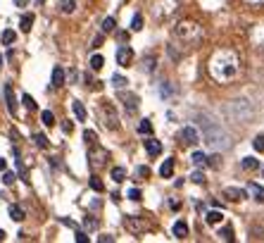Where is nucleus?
I'll use <instances>...</instances> for the list:
<instances>
[{"mask_svg": "<svg viewBox=\"0 0 264 243\" xmlns=\"http://www.w3.org/2000/svg\"><path fill=\"white\" fill-rule=\"evenodd\" d=\"M241 74V57L236 55L233 50L224 48V50H217L212 60H209V77L219 84H229L233 79Z\"/></svg>", "mask_w": 264, "mask_h": 243, "instance_id": "f257e3e1", "label": "nucleus"}, {"mask_svg": "<svg viewBox=\"0 0 264 243\" xmlns=\"http://www.w3.org/2000/svg\"><path fill=\"white\" fill-rule=\"evenodd\" d=\"M174 45H181V48H195V45L202 41V26H200L195 19H178L174 26Z\"/></svg>", "mask_w": 264, "mask_h": 243, "instance_id": "f03ea898", "label": "nucleus"}, {"mask_svg": "<svg viewBox=\"0 0 264 243\" xmlns=\"http://www.w3.org/2000/svg\"><path fill=\"white\" fill-rule=\"evenodd\" d=\"M200 126H202V138H205V143L209 148H214V150H221V148H229L231 141H229V133L221 129V124L217 122H212L205 115V117H200Z\"/></svg>", "mask_w": 264, "mask_h": 243, "instance_id": "7ed1b4c3", "label": "nucleus"}, {"mask_svg": "<svg viewBox=\"0 0 264 243\" xmlns=\"http://www.w3.org/2000/svg\"><path fill=\"white\" fill-rule=\"evenodd\" d=\"M183 7V0H155L153 2V17L157 22H169Z\"/></svg>", "mask_w": 264, "mask_h": 243, "instance_id": "20e7f679", "label": "nucleus"}, {"mask_svg": "<svg viewBox=\"0 0 264 243\" xmlns=\"http://www.w3.org/2000/svg\"><path fill=\"white\" fill-rule=\"evenodd\" d=\"M98 115H100V122L107 126V129H112V131H117L119 129V115H117V110H114V105L112 103H100L98 105Z\"/></svg>", "mask_w": 264, "mask_h": 243, "instance_id": "39448f33", "label": "nucleus"}, {"mask_svg": "<svg viewBox=\"0 0 264 243\" xmlns=\"http://www.w3.org/2000/svg\"><path fill=\"white\" fill-rule=\"evenodd\" d=\"M105 160H110V153L105 150V148H100V145H90V150H88V165L93 172H98L105 167Z\"/></svg>", "mask_w": 264, "mask_h": 243, "instance_id": "423d86ee", "label": "nucleus"}, {"mask_svg": "<svg viewBox=\"0 0 264 243\" xmlns=\"http://www.w3.org/2000/svg\"><path fill=\"white\" fill-rule=\"evenodd\" d=\"M124 227H126V232H131L133 236H141L150 229V224L145 217H136V215H126V220H124Z\"/></svg>", "mask_w": 264, "mask_h": 243, "instance_id": "0eeeda50", "label": "nucleus"}, {"mask_svg": "<svg viewBox=\"0 0 264 243\" xmlns=\"http://www.w3.org/2000/svg\"><path fill=\"white\" fill-rule=\"evenodd\" d=\"M119 100H121V105H124V110H126V115H136V112H138V103H141V98H138L136 93L119 89Z\"/></svg>", "mask_w": 264, "mask_h": 243, "instance_id": "6e6552de", "label": "nucleus"}, {"mask_svg": "<svg viewBox=\"0 0 264 243\" xmlns=\"http://www.w3.org/2000/svg\"><path fill=\"white\" fill-rule=\"evenodd\" d=\"M178 138H181L183 145H198L200 143V133H198V129H193V126H183L181 133H178Z\"/></svg>", "mask_w": 264, "mask_h": 243, "instance_id": "1a4fd4ad", "label": "nucleus"}, {"mask_svg": "<svg viewBox=\"0 0 264 243\" xmlns=\"http://www.w3.org/2000/svg\"><path fill=\"white\" fill-rule=\"evenodd\" d=\"M221 196L226 200H231V203H238V200H245L248 191H245V188H236V186H226L221 191Z\"/></svg>", "mask_w": 264, "mask_h": 243, "instance_id": "9d476101", "label": "nucleus"}, {"mask_svg": "<svg viewBox=\"0 0 264 243\" xmlns=\"http://www.w3.org/2000/svg\"><path fill=\"white\" fill-rule=\"evenodd\" d=\"M133 62V50L131 48H126V45H121L119 50H117V65L119 67H129Z\"/></svg>", "mask_w": 264, "mask_h": 243, "instance_id": "9b49d317", "label": "nucleus"}, {"mask_svg": "<svg viewBox=\"0 0 264 243\" xmlns=\"http://www.w3.org/2000/svg\"><path fill=\"white\" fill-rule=\"evenodd\" d=\"M143 145H145V150H148V155H153V157H157V155L162 153V143L157 138H153V136H148L143 141Z\"/></svg>", "mask_w": 264, "mask_h": 243, "instance_id": "f8f14e48", "label": "nucleus"}, {"mask_svg": "<svg viewBox=\"0 0 264 243\" xmlns=\"http://www.w3.org/2000/svg\"><path fill=\"white\" fill-rule=\"evenodd\" d=\"M5 103H7L10 115H17V98H14V91H12L10 84H5Z\"/></svg>", "mask_w": 264, "mask_h": 243, "instance_id": "ddd939ff", "label": "nucleus"}, {"mask_svg": "<svg viewBox=\"0 0 264 243\" xmlns=\"http://www.w3.org/2000/svg\"><path fill=\"white\" fill-rule=\"evenodd\" d=\"M172 174H174V160H172V157H167L165 162H162V167H160V177H162V179H172Z\"/></svg>", "mask_w": 264, "mask_h": 243, "instance_id": "4468645a", "label": "nucleus"}, {"mask_svg": "<svg viewBox=\"0 0 264 243\" xmlns=\"http://www.w3.org/2000/svg\"><path fill=\"white\" fill-rule=\"evenodd\" d=\"M60 86H65V69L55 67L53 69V89H60Z\"/></svg>", "mask_w": 264, "mask_h": 243, "instance_id": "2eb2a0df", "label": "nucleus"}, {"mask_svg": "<svg viewBox=\"0 0 264 243\" xmlns=\"http://www.w3.org/2000/svg\"><path fill=\"white\" fill-rule=\"evenodd\" d=\"M248 193H250L257 203H264V188L260 186V184H250V186H248Z\"/></svg>", "mask_w": 264, "mask_h": 243, "instance_id": "dca6fc26", "label": "nucleus"}, {"mask_svg": "<svg viewBox=\"0 0 264 243\" xmlns=\"http://www.w3.org/2000/svg\"><path fill=\"white\" fill-rule=\"evenodd\" d=\"M172 232H174L176 239H186V236H188V224L183 220H178L174 224V229H172Z\"/></svg>", "mask_w": 264, "mask_h": 243, "instance_id": "f3484780", "label": "nucleus"}, {"mask_svg": "<svg viewBox=\"0 0 264 243\" xmlns=\"http://www.w3.org/2000/svg\"><path fill=\"white\" fill-rule=\"evenodd\" d=\"M190 162H193L195 167H205L207 165V155L202 153V150H195V153L190 155Z\"/></svg>", "mask_w": 264, "mask_h": 243, "instance_id": "a211bd4d", "label": "nucleus"}, {"mask_svg": "<svg viewBox=\"0 0 264 243\" xmlns=\"http://www.w3.org/2000/svg\"><path fill=\"white\" fill-rule=\"evenodd\" d=\"M24 208L22 205H10V220H14V222H24Z\"/></svg>", "mask_w": 264, "mask_h": 243, "instance_id": "6ab92c4d", "label": "nucleus"}, {"mask_svg": "<svg viewBox=\"0 0 264 243\" xmlns=\"http://www.w3.org/2000/svg\"><path fill=\"white\" fill-rule=\"evenodd\" d=\"M224 222V212L219 210H212L207 212V224H212V227H217V224H221Z\"/></svg>", "mask_w": 264, "mask_h": 243, "instance_id": "aec40b11", "label": "nucleus"}, {"mask_svg": "<svg viewBox=\"0 0 264 243\" xmlns=\"http://www.w3.org/2000/svg\"><path fill=\"white\" fill-rule=\"evenodd\" d=\"M72 108H74V115H77L79 122H86V108H84V103L74 100V103H72Z\"/></svg>", "mask_w": 264, "mask_h": 243, "instance_id": "412c9836", "label": "nucleus"}, {"mask_svg": "<svg viewBox=\"0 0 264 243\" xmlns=\"http://www.w3.org/2000/svg\"><path fill=\"white\" fill-rule=\"evenodd\" d=\"M0 38H2V45H12L17 41V33L12 31V29H5V31L0 33Z\"/></svg>", "mask_w": 264, "mask_h": 243, "instance_id": "4be33fe9", "label": "nucleus"}, {"mask_svg": "<svg viewBox=\"0 0 264 243\" xmlns=\"http://www.w3.org/2000/svg\"><path fill=\"white\" fill-rule=\"evenodd\" d=\"M74 10H77V2H74V0H60V12L72 14Z\"/></svg>", "mask_w": 264, "mask_h": 243, "instance_id": "5701e85b", "label": "nucleus"}, {"mask_svg": "<svg viewBox=\"0 0 264 243\" xmlns=\"http://www.w3.org/2000/svg\"><path fill=\"white\" fill-rule=\"evenodd\" d=\"M112 181H117V184H121V181H124V179H126V169H124V167H114V169H112Z\"/></svg>", "mask_w": 264, "mask_h": 243, "instance_id": "b1692460", "label": "nucleus"}, {"mask_svg": "<svg viewBox=\"0 0 264 243\" xmlns=\"http://www.w3.org/2000/svg\"><path fill=\"white\" fill-rule=\"evenodd\" d=\"M243 169H250V172H253V169H260V160H255V157H243Z\"/></svg>", "mask_w": 264, "mask_h": 243, "instance_id": "393cba45", "label": "nucleus"}, {"mask_svg": "<svg viewBox=\"0 0 264 243\" xmlns=\"http://www.w3.org/2000/svg\"><path fill=\"white\" fill-rule=\"evenodd\" d=\"M41 122H43L45 126H55V115L50 110H43L41 112Z\"/></svg>", "mask_w": 264, "mask_h": 243, "instance_id": "a878e982", "label": "nucleus"}, {"mask_svg": "<svg viewBox=\"0 0 264 243\" xmlns=\"http://www.w3.org/2000/svg\"><path fill=\"white\" fill-rule=\"evenodd\" d=\"M19 26H22V31H31V26H33V14H22V22H19Z\"/></svg>", "mask_w": 264, "mask_h": 243, "instance_id": "bb28decb", "label": "nucleus"}, {"mask_svg": "<svg viewBox=\"0 0 264 243\" xmlns=\"http://www.w3.org/2000/svg\"><path fill=\"white\" fill-rule=\"evenodd\" d=\"M102 65H105L102 55H93V57H90V69H93V72H100V69H102Z\"/></svg>", "mask_w": 264, "mask_h": 243, "instance_id": "cd10ccee", "label": "nucleus"}, {"mask_svg": "<svg viewBox=\"0 0 264 243\" xmlns=\"http://www.w3.org/2000/svg\"><path fill=\"white\" fill-rule=\"evenodd\" d=\"M138 133H143V136H150V133H153V124H150V120H143L141 124H138Z\"/></svg>", "mask_w": 264, "mask_h": 243, "instance_id": "c85d7f7f", "label": "nucleus"}, {"mask_svg": "<svg viewBox=\"0 0 264 243\" xmlns=\"http://www.w3.org/2000/svg\"><path fill=\"white\" fill-rule=\"evenodd\" d=\"M150 177V169H148V167H138V169H136V181H145V179Z\"/></svg>", "mask_w": 264, "mask_h": 243, "instance_id": "c756f323", "label": "nucleus"}, {"mask_svg": "<svg viewBox=\"0 0 264 243\" xmlns=\"http://www.w3.org/2000/svg\"><path fill=\"white\" fill-rule=\"evenodd\" d=\"M105 33H110V31H114V17H105L102 19V26H100Z\"/></svg>", "mask_w": 264, "mask_h": 243, "instance_id": "7c9ffc66", "label": "nucleus"}, {"mask_svg": "<svg viewBox=\"0 0 264 243\" xmlns=\"http://www.w3.org/2000/svg\"><path fill=\"white\" fill-rule=\"evenodd\" d=\"M219 239H224V241H233V229L231 227H224V229H219V234H217Z\"/></svg>", "mask_w": 264, "mask_h": 243, "instance_id": "2f4dec72", "label": "nucleus"}, {"mask_svg": "<svg viewBox=\"0 0 264 243\" xmlns=\"http://www.w3.org/2000/svg\"><path fill=\"white\" fill-rule=\"evenodd\" d=\"M126 84H129V81L121 77V74H114V77H112V86H114V89H124Z\"/></svg>", "mask_w": 264, "mask_h": 243, "instance_id": "473e14b6", "label": "nucleus"}, {"mask_svg": "<svg viewBox=\"0 0 264 243\" xmlns=\"http://www.w3.org/2000/svg\"><path fill=\"white\" fill-rule=\"evenodd\" d=\"M84 141H86L88 145H93L95 141H98V133H95V131H90V129H86V131H84Z\"/></svg>", "mask_w": 264, "mask_h": 243, "instance_id": "72a5a7b5", "label": "nucleus"}, {"mask_svg": "<svg viewBox=\"0 0 264 243\" xmlns=\"http://www.w3.org/2000/svg\"><path fill=\"white\" fill-rule=\"evenodd\" d=\"M131 29H133V31H141V29H143V17H141V14H133Z\"/></svg>", "mask_w": 264, "mask_h": 243, "instance_id": "f704fd0d", "label": "nucleus"}, {"mask_svg": "<svg viewBox=\"0 0 264 243\" xmlns=\"http://www.w3.org/2000/svg\"><path fill=\"white\" fill-rule=\"evenodd\" d=\"M253 145H255V150H257V153H264V133H260V136H255Z\"/></svg>", "mask_w": 264, "mask_h": 243, "instance_id": "c9c22d12", "label": "nucleus"}, {"mask_svg": "<svg viewBox=\"0 0 264 243\" xmlns=\"http://www.w3.org/2000/svg\"><path fill=\"white\" fill-rule=\"evenodd\" d=\"M22 103H24V108H26V110H36V108H38V105H36V100H33L29 93L22 98Z\"/></svg>", "mask_w": 264, "mask_h": 243, "instance_id": "e433bc0d", "label": "nucleus"}, {"mask_svg": "<svg viewBox=\"0 0 264 243\" xmlns=\"http://www.w3.org/2000/svg\"><path fill=\"white\" fill-rule=\"evenodd\" d=\"M160 96H162V98H169V96H172V84H169V81H162V86H160Z\"/></svg>", "mask_w": 264, "mask_h": 243, "instance_id": "4c0bfd02", "label": "nucleus"}, {"mask_svg": "<svg viewBox=\"0 0 264 243\" xmlns=\"http://www.w3.org/2000/svg\"><path fill=\"white\" fill-rule=\"evenodd\" d=\"M33 141H36V145H38V148H48V138H45V133H36V136H33Z\"/></svg>", "mask_w": 264, "mask_h": 243, "instance_id": "58836bf2", "label": "nucleus"}, {"mask_svg": "<svg viewBox=\"0 0 264 243\" xmlns=\"http://www.w3.org/2000/svg\"><path fill=\"white\" fill-rule=\"evenodd\" d=\"M90 188H93V191H98V193L105 188V186H102V181H100V177H95V174L90 177Z\"/></svg>", "mask_w": 264, "mask_h": 243, "instance_id": "ea45409f", "label": "nucleus"}, {"mask_svg": "<svg viewBox=\"0 0 264 243\" xmlns=\"http://www.w3.org/2000/svg\"><path fill=\"white\" fill-rule=\"evenodd\" d=\"M155 62H157V60H155V55H150L143 62V69H145V72H153V69H155Z\"/></svg>", "mask_w": 264, "mask_h": 243, "instance_id": "a19ab883", "label": "nucleus"}, {"mask_svg": "<svg viewBox=\"0 0 264 243\" xmlns=\"http://www.w3.org/2000/svg\"><path fill=\"white\" fill-rule=\"evenodd\" d=\"M14 172H5V174H2V184H5V186H10V184H14Z\"/></svg>", "mask_w": 264, "mask_h": 243, "instance_id": "79ce46f5", "label": "nucleus"}, {"mask_svg": "<svg viewBox=\"0 0 264 243\" xmlns=\"http://www.w3.org/2000/svg\"><path fill=\"white\" fill-rule=\"evenodd\" d=\"M207 165L217 169V167H221V157L219 155H212V157H207Z\"/></svg>", "mask_w": 264, "mask_h": 243, "instance_id": "37998d69", "label": "nucleus"}, {"mask_svg": "<svg viewBox=\"0 0 264 243\" xmlns=\"http://www.w3.org/2000/svg\"><path fill=\"white\" fill-rule=\"evenodd\" d=\"M84 227H86V229H90V232H93V229H98V222L93 220V217H86V220H84Z\"/></svg>", "mask_w": 264, "mask_h": 243, "instance_id": "c03bdc74", "label": "nucleus"}, {"mask_svg": "<svg viewBox=\"0 0 264 243\" xmlns=\"http://www.w3.org/2000/svg\"><path fill=\"white\" fill-rule=\"evenodd\" d=\"M190 181H193V184H205V174H202V172H193Z\"/></svg>", "mask_w": 264, "mask_h": 243, "instance_id": "a18cd8bd", "label": "nucleus"}, {"mask_svg": "<svg viewBox=\"0 0 264 243\" xmlns=\"http://www.w3.org/2000/svg\"><path fill=\"white\" fill-rule=\"evenodd\" d=\"M126 198H129V200H141V191H138V188H131Z\"/></svg>", "mask_w": 264, "mask_h": 243, "instance_id": "49530a36", "label": "nucleus"}, {"mask_svg": "<svg viewBox=\"0 0 264 243\" xmlns=\"http://www.w3.org/2000/svg\"><path fill=\"white\" fill-rule=\"evenodd\" d=\"M62 131L72 133V131H74V124H72V122H65V124H62Z\"/></svg>", "mask_w": 264, "mask_h": 243, "instance_id": "de8ad7c7", "label": "nucleus"}, {"mask_svg": "<svg viewBox=\"0 0 264 243\" xmlns=\"http://www.w3.org/2000/svg\"><path fill=\"white\" fill-rule=\"evenodd\" d=\"M77 243H88V236L84 232H79L77 234Z\"/></svg>", "mask_w": 264, "mask_h": 243, "instance_id": "09e8293b", "label": "nucleus"}, {"mask_svg": "<svg viewBox=\"0 0 264 243\" xmlns=\"http://www.w3.org/2000/svg\"><path fill=\"white\" fill-rule=\"evenodd\" d=\"M112 241H114L112 236H100V243H112Z\"/></svg>", "mask_w": 264, "mask_h": 243, "instance_id": "8fccbe9b", "label": "nucleus"}, {"mask_svg": "<svg viewBox=\"0 0 264 243\" xmlns=\"http://www.w3.org/2000/svg\"><path fill=\"white\" fill-rule=\"evenodd\" d=\"M14 5H17V7H24V5H29V0H14Z\"/></svg>", "mask_w": 264, "mask_h": 243, "instance_id": "3c124183", "label": "nucleus"}, {"mask_svg": "<svg viewBox=\"0 0 264 243\" xmlns=\"http://www.w3.org/2000/svg\"><path fill=\"white\" fill-rule=\"evenodd\" d=\"M248 5H264V0H245Z\"/></svg>", "mask_w": 264, "mask_h": 243, "instance_id": "603ef678", "label": "nucleus"}, {"mask_svg": "<svg viewBox=\"0 0 264 243\" xmlns=\"http://www.w3.org/2000/svg\"><path fill=\"white\" fill-rule=\"evenodd\" d=\"M5 167H7V165H5V160H2V157H0V172H2V169H5Z\"/></svg>", "mask_w": 264, "mask_h": 243, "instance_id": "864d4df0", "label": "nucleus"}, {"mask_svg": "<svg viewBox=\"0 0 264 243\" xmlns=\"http://www.w3.org/2000/svg\"><path fill=\"white\" fill-rule=\"evenodd\" d=\"M0 241H5V232L2 229H0Z\"/></svg>", "mask_w": 264, "mask_h": 243, "instance_id": "5fc2aeb1", "label": "nucleus"}, {"mask_svg": "<svg viewBox=\"0 0 264 243\" xmlns=\"http://www.w3.org/2000/svg\"><path fill=\"white\" fill-rule=\"evenodd\" d=\"M0 69H2V55H0Z\"/></svg>", "mask_w": 264, "mask_h": 243, "instance_id": "6e6d98bb", "label": "nucleus"}, {"mask_svg": "<svg viewBox=\"0 0 264 243\" xmlns=\"http://www.w3.org/2000/svg\"><path fill=\"white\" fill-rule=\"evenodd\" d=\"M124 2H129V0H124Z\"/></svg>", "mask_w": 264, "mask_h": 243, "instance_id": "4d7b16f0", "label": "nucleus"}, {"mask_svg": "<svg viewBox=\"0 0 264 243\" xmlns=\"http://www.w3.org/2000/svg\"><path fill=\"white\" fill-rule=\"evenodd\" d=\"M262 172H264V169H262Z\"/></svg>", "mask_w": 264, "mask_h": 243, "instance_id": "13d9d810", "label": "nucleus"}]
</instances>
